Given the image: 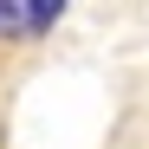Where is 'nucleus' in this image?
Instances as JSON below:
<instances>
[{
    "mask_svg": "<svg viewBox=\"0 0 149 149\" xmlns=\"http://www.w3.org/2000/svg\"><path fill=\"white\" fill-rule=\"evenodd\" d=\"M52 19V0H0V52L7 45H33Z\"/></svg>",
    "mask_w": 149,
    "mask_h": 149,
    "instance_id": "f257e3e1",
    "label": "nucleus"
}]
</instances>
